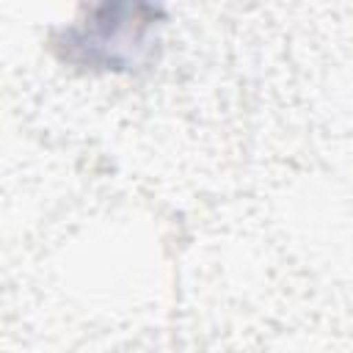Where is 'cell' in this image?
Here are the masks:
<instances>
[{
  "label": "cell",
  "mask_w": 353,
  "mask_h": 353,
  "mask_svg": "<svg viewBox=\"0 0 353 353\" xmlns=\"http://www.w3.org/2000/svg\"><path fill=\"white\" fill-rule=\"evenodd\" d=\"M163 8L146 3H105L85 8L61 30V58L85 69L130 72L146 63L160 41Z\"/></svg>",
  "instance_id": "1"
}]
</instances>
